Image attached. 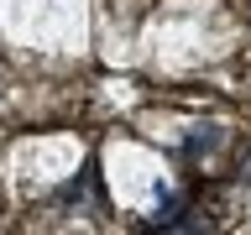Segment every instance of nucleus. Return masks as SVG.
<instances>
[{
	"instance_id": "nucleus-1",
	"label": "nucleus",
	"mask_w": 251,
	"mask_h": 235,
	"mask_svg": "<svg viewBox=\"0 0 251 235\" xmlns=\"http://www.w3.org/2000/svg\"><path fill=\"white\" fill-rule=\"evenodd\" d=\"M246 178H251V157H246Z\"/></svg>"
}]
</instances>
